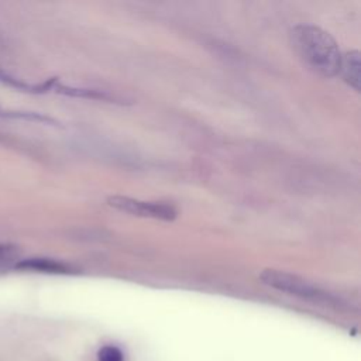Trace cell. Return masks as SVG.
<instances>
[{"instance_id": "cell-1", "label": "cell", "mask_w": 361, "mask_h": 361, "mask_svg": "<svg viewBox=\"0 0 361 361\" xmlns=\"http://www.w3.org/2000/svg\"><path fill=\"white\" fill-rule=\"evenodd\" d=\"M290 44L302 62L313 72L331 78L340 72L341 52L336 39L314 25H296L290 31Z\"/></svg>"}, {"instance_id": "cell-2", "label": "cell", "mask_w": 361, "mask_h": 361, "mask_svg": "<svg viewBox=\"0 0 361 361\" xmlns=\"http://www.w3.org/2000/svg\"><path fill=\"white\" fill-rule=\"evenodd\" d=\"M259 279L278 290L303 298V299H310L316 302H331V296L319 289L317 286L312 285L309 281L285 272V271H278V269H264L259 275Z\"/></svg>"}, {"instance_id": "cell-3", "label": "cell", "mask_w": 361, "mask_h": 361, "mask_svg": "<svg viewBox=\"0 0 361 361\" xmlns=\"http://www.w3.org/2000/svg\"><path fill=\"white\" fill-rule=\"evenodd\" d=\"M107 203L124 213L148 217V219H159V220H173L176 217V210L173 206L164 202H147L140 199H133L128 196H110Z\"/></svg>"}, {"instance_id": "cell-4", "label": "cell", "mask_w": 361, "mask_h": 361, "mask_svg": "<svg viewBox=\"0 0 361 361\" xmlns=\"http://www.w3.org/2000/svg\"><path fill=\"white\" fill-rule=\"evenodd\" d=\"M16 268L23 271H34V272H47V274H68L71 272V267L52 259V258H27L16 264Z\"/></svg>"}, {"instance_id": "cell-5", "label": "cell", "mask_w": 361, "mask_h": 361, "mask_svg": "<svg viewBox=\"0 0 361 361\" xmlns=\"http://www.w3.org/2000/svg\"><path fill=\"white\" fill-rule=\"evenodd\" d=\"M343 75V79L354 89L360 90V52L358 51H350L341 55V63H340V72Z\"/></svg>"}, {"instance_id": "cell-6", "label": "cell", "mask_w": 361, "mask_h": 361, "mask_svg": "<svg viewBox=\"0 0 361 361\" xmlns=\"http://www.w3.org/2000/svg\"><path fill=\"white\" fill-rule=\"evenodd\" d=\"M0 82L10 86V87H14L17 90H23V92H30V93H45V92H49V90H54L56 83H58V79L56 78H52V79H48L42 83H37V85H30V83H25L14 76H11L10 73L4 72L1 68H0Z\"/></svg>"}, {"instance_id": "cell-7", "label": "cell", "mask_w": 361, "mask_h": 361, "mask_svg": "<svg viewBox=\"0 0 361 361\" xmlns=\"http://www.w3.org/2000/svg\"><path fill=\"white\" fill-rule=\"evenodd\" d=\"M99 361H124V355L120 348L114 345H104L99 351Z\"/></svg>"}, {"instance_id": "cell-8", "label": "cell", "mask_w": 361, "mask_h": 361, "mask_svg": "<svg viewBox=\"0 0 361 361\" xmlns=\"http://www.w3.org/2000/svg\"><path fill=\"white\" fill-rule=\"evenodd\" d=\"M18 254L17 248L10 244H0V262H8Z\"/></svg>"}]
</instances>
